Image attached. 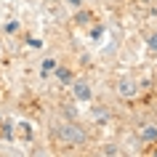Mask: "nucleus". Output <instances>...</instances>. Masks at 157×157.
I'll return each mask as SVG.
<instances>
[{
  "instance_id": "1",
  "label": "nucleus",
  "mask_w": 157,
  "mask_h": 157,
  "mask_svg": "<svg viewBox=\"0 0 157 157\" xmlns=\"http://www.w3.org/2000/svg\"><path fill=\"white\" fill-rule=\"evenodd\" d=\"M51 133H53V139H56L59 144H67V147H85V144H88V131H85V125H80L77 120L53 125Z\"/></svg>"
},
{
  "instance_id": "2",
  "label": "nucleus",
  "mask_w": 157,
  "mask_h": 157,
  "mask_svg": "<svg viewBox=\"0 0 157 157\" xmlns=\"http://www.w3.org/2000/svg\"><path fill=\"white\" fill-rule=\"evenodd\" d=\"M72 93H75V99L77 101H83V104H88V101L93 99V91H91V85H88V80H72Z\"/></svg>"
},
{
  "instance_id": "3",
  "label": "nucleus",
  "mask_w": 157,
  "mask_h": 157,
  "mask_svg": "<svg viewBox=\"0 0 157 157\" xmlns=\"http://www.w3.org/2000/svg\"><path fill=\"white\" fill-rule=\"evenodd\" d=\"M51 72H53V77L59 80V85H72V80H75V72L69 67H64V64H56Z\"/></svg>"
},
{
  "instance_id": "4",
  "label": "nucleus",
  "mask_w": 157,
  "mask_h": 157,
  "mask_svg": "<svg viewBox=\"0 0 157 157\" xmlns=\"http://www.w3.org/2000/svg\"><path fill=\"white\" fill-rule=\"evenodd\" d=\"M136 83H133L131 77H123V80H117V93L120 96H125V99H131V96H136Z\"/></svg>"
},
{
  "instance_id": "5",
  "label": "nucleus",
  "mask_w": 157,
  "mask_h": 157,
  "mask_svg": "<svg viewBox=\"0 0 157 157\" xmlns=\"http://www.w3.org/2000/svg\"><path fill=\"white\" fill-rule=\"evenodd\" d=\"M93 19H96V16H93L91 11L77 8V11H75V16H72V21H75L77 27H91V24H93Z\"/></svg>"
},
{
  "instance_id": "6",
  "label": "nucleus",
  "mask_w": 157,
  "mask_h": 157,
  "mask_svg": "<svg viewBox=\"0 0 157 157\" xmlns=\"http://www.w3.org/2000/svg\"><path fill=\"white\" fill-rule=\"evenodd\" d=\"M139 139L144 141V144H155V141H157V125H152V123L141 125V128H139Z\"/></svg>"
},
{
  "instance_id": "7",
  "label": "nucleus",
  "mask_w": 157,
  "mask_h": 157,
  "mask_svg": "<svg viewBox=\"0 0 157 157\" xmlns=\"http://www.w3.org/2000/svg\"><path fill=\"white\" fill-rule=\"evenodd\" d=\"M13 139H24V141H29V139H32V125H29V123H19V125H16V131H13Z\"/></svg>"
},
{
  "instance_id": "8",
  "label": "nucleus",
  "mask_w": 157,
  "mask_h": 157,
  "mask_svg": "<svg viewBox=\"0 0 157 157\" xmlns=\"http://www.w3.org/2000/svg\"><path fill=\"white\" fill-rule=\"evenodd\" d=\"M91 112H93V117H96V125H107V123H109V112H107V107H93Z\"/></svg>"
},
{
  "instance_id": "9",
  "label": "nucleus",
  "mask_w": 157,
  "mask_h": 157,
  "mask_svg": "<svg viewBox=\"0 0 157 157\" xmlns=\"http://www.w3.org/2000/svg\"><path fill=\"white\" fill-rule=\"evenodd\" d=\"M0 136H3L6 141H13V123H11V120L0 123Z\"/></svg>"
},
{
  "instance_id": "10",
  "label": "nucleus",
  "mask_w": 157,
  "mask_h": 157,
  "mask_svg": "<svg viewBox=\"0 0 157 157\" xmlns=\"http://www.w3.org/2000/svg\"><path fill=\"white\" fill-rule=\"evenodd\" d=\"M99 152H101V155H123V149H117L115 144H104Z\"/></svg>"
},
{
  "instance_id": "11",
  "label": "nucleus",
  "mask_w": 157,
  "mask_h": 157,
  "mask_svg": "<svg viewBox=\"0 0 157 157\" xmlns=\"http://www.w3.org/2000/svg\"><path fill=\"white\" fill-rule=\"evenodd\" d=\"M101 35H104V24H99V21L91 24V37H93V40H99Z\"/></svg>"
},
{
  "instance_id": "12",
  "label": "nucleus",
  "mask_w": 157,
  "mask_h": 157,
  "mask_svg": "<svg viewBox=\"0 0 157 157\" xmlns=\"http://www.w3.org/2000/svg\"><path fill=\"white\" fill-rule=\"evenodd\" d=\"M59 64V61H56V59H43V72H51V69H53V67H56Z\"/></svg>"
},
{
  "instance_id": "13",
  "label": "nucleus",
  "mask_w": 157,
  "mask_h": 157,
  "mask_svg": "<svg viewBox=\"0 0 157 157\" xmlns=\"http://www.w3.org/2000/svg\"><path fill=\"white\" fill-rule=\"evenodd\" d=\"M27 45H32V48H43V40H40V37H32V35H29V37H27Z\"/></svg>"
},
{
  "instance_id": "14",
  "label": "nucleus",
  "mask_w": 157,
  "mask_h": 157,
  "mask_svg": "<svg viewBox=\"0 0 157 157\" xmlns=\"http://www.w3.org/2000/svg\"><path fill=\"white\" fill-rule=\"evenodd\" d=\"M6 32H19V21H8V24H6Z\"/></svg>"
},
{
  "instance_id": "15",
  "label": "nucleus",
  "mask_w": 157,
  "mask_h": 157,
  "mask_svg": "<svg viewBox=\"0 0 157 157\" xmlns=\"http://www.w3.org/2000/svg\"><path fill=\"white\" fill-rule=\"evenodd\" d=\"M147 45H149V51H157V32H155V35H152V37L147 40Z\"/></svg>"
},
{
  "instance_id": "16",
  "label": "nucleus",
  "mask_w": 157,
  "mask_h": 157,
  "mask_svg": "<svg viewBox=\"0 0 157 157\" xmlns=\"http://www.w3.org/2000/svg\"><path fill=\"white\" fill-rule=\"evenodd\" d=\"M67 3H69L72 8H83V3H85V0H67Z\"/></svg>"
}]
</instances>
